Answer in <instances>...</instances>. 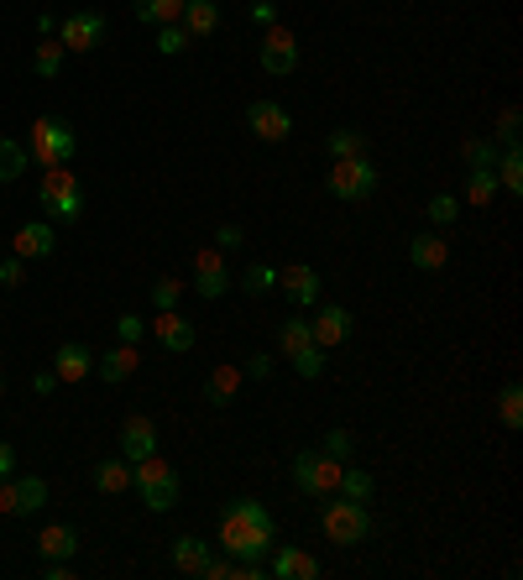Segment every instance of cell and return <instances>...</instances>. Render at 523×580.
<instances>
[{
    "instance_id": "cell-1",
    "label": "cell",
    "mask_w": 523,
    "mask_h": 580,
    "mask_svg": "<svg viewBox=\"0 0 523 580\" xmlns=\"http://www.w3.org/2000/svg\"><path fill=\"white\" fill-rule=\"evenodd\" d=\"M278 544V528H272V513L252 497H236L231 507L220 513V549H231L236 560H262V554Z\"/></svg>"
},
{
    "instance_id": "cell-2",
    "label": "cell",
    "mask_w": 523,
    "mask_h": 580,
    "mask_svg": "<svg viewBox=\"0 0 523 580\" xmlns=\"http://www.w3.org/2000/svg\"><path fill=\"white\" fill-rule=\"evenodd\" d=\"M131 486L142 492V502L152 507V513H173V507H178V476H173L168 460H157V455L136 460V466H131Z\"/></svg>"
},
{
    "instance_id": "cell-3",
    "label": "cell",
    "mask_w": 523,
    "mask_h": 580,
    "mask_svg": "<svg viewBox=\"0 0 523 580\" xmlns=\"http://www.w3.org/2000/svg\"><path fill=\"white\" fill-rule=\"evenodd\" d=\"M37 204L48 210L53 220H79L84 215V189H79V178L68 173V168H48L37 183Z\"/></svg>"
},
{
    "instance_id": "cell-4",
    "label": "cell",
    "mask_w": 523,
    "mask_h": 580,
    "mask_svg": "<svg viewBox=\"0 0 523 580\" xmlns=\"http://www.w3.org/2000/svg\"><path fill=\"white\" fill-rule=\"evenodd\" d=\"M74 126L63 121V115H42V121H32V157L42 162V168H63L68 157H74Z\"/></svg>"
},
{
    "instance_id": "cell-5",
    "label": "cell",
    "mask_w": 523,
    "mask_h": 580,
    "mask_svg": "<svg viewBox=\"0 0 523 580\" xmlns=\"http://www.w3.org/2000/svg\"><path fill=\"white\" fill-rule=\"evenodd\" d=\"M320 528H325V539L330 544H361L372 533V518H367V502H351V497H340V502H325V513H320Z\"/></svg>"
},
{
    "instance_id": "cell-6",
    "label": "cell",
    "mask_w": 523,
    "mask_h": 580,
    "mask_svg": "<svg viewBox=\"0 0 523 580\" xmlns=\"http://www.w3.org/2000/svg\"><path fill=\"white\" fill-rule=\"evenodd\" d=\"M293 481L309 497H330L340 486V460H330L325 450H304V455H293Z\"/></svg>"
},
{
    "instance_id": "cell-7",
    "label": "cell",
    "mask_w": 523,
    "mask_h": 580,
    "mask_svg": "<svg viewBox=\"0 0 523 580\" xmlns=\"http://www.w3.org/2000/svg\"><path fill=\"white\" fill-rule=\"evenodd\" d=\"M330 194L335 199H372L377 194V168L367 157H340L335 168H330Z\"/></svg>"
},
{
    "instance_id": "cell-8",
    "label": "cell",
    "mask_w": 523,
    "mask_h": 580,
    "mask_svg": "<svg viewBox=\"0 0 523 580\" xmlns=\"http://www.w3.org/2000/svg\"><path fill=\"white\" fill-rule=\"evenodd\" d=\"M58 42L68 53H89L105 42V16L100 11H74L68 21H58Z\"/></svg>"
},
{
    "instance_id": "cell-9",
    "label": "cell",
    "mask_w": 523,
    "mask_h": 580,
    "mask_svg": "<svg viewBox=\"0 0 523 580\" xmlns=\"http://www.w3.org/2000/svg\"><path fill=\"white\" fill-rule=\"evenodd\" d=\"M262 68H267L272 79L293 74V68H299V37L283 32V27H272V32L262 37Z\"/></svg>"
},
{
    "instance_id": "cell-10",
    "label": "cell",
    "mask_w": 523,
    "mask_h": 580,
    "mask_svg": "<svg viewBox=\"0 0 523 580\" xmlns=\"http://www.w3.org/2000/svg\"><path fill=\"white\" fill-rule=\"evenodd\" d=\"M246 126H252L262 142H288V131H293L288 110L278 100H252V105H246Z\"/></svg>"
},
{
    "instance_id": "cell-11",
    "label": "cell",
    "mask_w": 523,
    "mask_h": 580,
    "mask_svg": "<svg viewBox=\"0 0 523 580\" xmlns=\"http://www.w3.org/2000/svg\"><path fill=\"white\" fill-rule=\"evenodd\" d=\"M147 455H157V424L152 419H142V413H131V419L121 424V460H147Z\"/></svg>"
},
{
    "instance_id": "cell-12",
    "label": "cell",
    "mask_w": 523,
    "mask_h": 580,
    "mask_svg": "<svg viewBox=\"0 0 523 580\" xmlns=\"http://www.w3.org/2000/svg\"><path fill=\"white\" fill-rule=\"evenodd\" d=\"M278 288L293 298V304H320V293H325V283H320V272L314 267H304V262H293V267H283L278 272Z\"/></svg>"
},
{
    "instance_id": "cell-13",
    "label": "cell",
    "mask_w": 523,
    "mask_h": 580,
    "mask_svg": "<svg viewBox=\"0 0 523 580\" xmlns=\"http://www.w3.org/2000/svg\"><path fill=\"white\" fill-rule=\"evenodd\" d=\"M194 288H199V298H225L231 293V272H225L220 251H199L194 257Z\"/></svg>"
},
{
    "instance_id": "cell-14",
    "label": "cell",
    "mask_w": 523,
    "mask_h": 580,
    "mask_svg": "<svg viewBox=\"0 0 523 580\" xmlns=\"http://www.w3.org/2000/svg\"><path fill=\"white\" fill-rule=\"evenodd\" d=\"M267 575H278V580H320V560L314 554H304V549H278L272 554V565H267Z\"/></svg>"
},
{
    "instance_id": "cell-15",
    "label": "cell",
    "mask_w": 523,
    "mask_h": 580,
    "mask_svg": "<svg viewBox=\"0 0 523 580\" xmlns=\"http://www.w3.org/2000/svg\"><path fill=\"white\" fill-rule=\"evenodd\" d=\"M152 335H157L163 351L178 356V351H189V345H194V324L178 314V309H163V314H157V324H152Z\"/></svg>"
},
{
    "instance_id": "cell-16",
    "label": "cell",
    "mask_w": 523,
    "mask_h": 580,
    "mask_svg": "<svg viewBox=\"0 0 523 580\" xmlns=\"http://www.w3.org/2000/svg\"><path fill=\"white\" fill-rule=\"evenodd\" d=\"M309 330H314V345H325V351H330V345L351 340V314L340 304H320V314H314Z\"/></svg>"
},
{
    "instance_id": "cell-17",
    "label": "cell",
    "mask_w": 523,
    "mask_h": 580,
    "mask_svg": "<svg viewBox=\"0 0 523 580\" xmlns=\"http://www.w3.org/2000/svg\"><path fill=\"white\" fill-rule=\"evenodd\" d=\"M16 257L21 262H42V257H53V225L48 220H27L16 230Z\"/></svg>"
},
{
    "instance_id": "cell-18",
    "label": "cell",
    "mask_w": 523,
    "mask_h": 580,
    "mask_svg": "<svg viewBox=\"0 0 523 580\" xmlns=\"http://www.w3.org/2000/svg\"><path fill=\"white\" fill-rule=\"evenodd\" d=\"M53 371H58V382H84L89 371H95V356H89V345L63 340L58 356H53Z\"/></svg>"
},
{
    "instance_id": "cell-19",
    "label": "cell",
    "mask_w": 523,
    "mask_h": 580,
    "mask_svg": "<svg viewBox=\"0 0 523 580\" xmlns=\"http://www.w3.org/2000/svg\"><path fill=\"white\" fill-rule=\"evenodd\" d=\"M74 549H79V533L68 523H48L37 533V554H42V560H74Z\"/></svg>"
},
{
    "instance_id": "cell-20",
    "label": "cell",
    "mask_w": 523,
    "mask_h": 580,
    "mask_svg": "<svg viewBox=\"0 0 523 580\" xmlns=\"http://www.w3.org/2000/svg\"><path fill=\"white\" fill-rule=\"evenodd\" d=\"M408 262H414L419 272H440L450 262V246L440 236H414V241H408Z\"/></svg>"
},
{
    "instance_id": "cell-21",
    "label": "cell",
    "mask_w": 523,
    "mask_h": 580,
    "mask_svg": "<svg viewBox=\"0 0 523 580\" xmlns=\"http://www.w3.org/2000/svg\"><path fill=\"white\" fill-rule=\"evenodd\" d=\"M204 565H210V544L194 539V533L173 539V570H184V575H204Z\"/></svg>"
},
{
    "instance_id": "cell-22",
    "label": "cell",
    "mask_w": 523,
    "mask_h": 580,
    "mask_svg": "<svg viewBox=\"0 0 523 580\" xmlns=\"http://www.w3.org/2000/svg\"><path fill=\"white\" fill-rule=\"evenodd\" d=\"M241 392V366H215L210 382H204V403L210 408H225Z\"/></svg>"
},
{
    "instance_id": "cell-23",
    "label": "cell",
    "mask_w": 523,
    "mask_h": 580,
    "mask_svg": "<svg viewBox=\"0 0 523 580\" xmlns=\"http://www.w3.org/2000/svg\"><path fill=\"white\" fill-rule=\"evenodd\" d=\"M178 16H184L189 37H210L220 27V6H215V0H184V11H178Z\"/></svg>"
},
{
    "instance_id": "cell-24",
    "label": "cell",
    "mask_w": 523,
    "mask_h": 580,
    "mask_svg": "<svg viewBox=\"0 0 523 580\" xmlns=\"http://www.w3.org/2000/svg\"><path fill=\"white\" fill-rule=\"evenodd\" d=\"M95 371H100V377H105L110 387H116V382H126L131 371H136V345H110V351L95 361Z\"/></svg>"
},
{
    "instance_id": "cell-25",
    "label": "cell",
    "mask_w": 523,
    "mask_h": 580,
    "mask_svg": "<svg viewBox=\"0 0 523 580\" xmlns=\"http://www.w3.org/2000/svg\"><path fill=\"white\" fill-rule=\"evenodd\" d=\"M11 492H16V513H37V507H48V481H42V476L11 481Z\"/></svg>"
},
{
    "instance_id": "cell-26",
    "label": "cell",
    "mask_w": 523,
    "mask_h": 580,
    "mask_svg": "<svg viewBox=\"0 0 523 580\" xmlns=\"http://www.w3.org/2000/svg\"><path fill=\"white\" fill-rule=\"evenodd\" d=\"M95 486H100L105 497H121L126 486H131V466H126V460H100V466H95Z\"/></svg>"
},
{
    "instance_id": "cell-27",
    "label": "cell",
    "mask_w": 523,
    "mask_h": 580,
    "mask_svg": "<svg viewBox=\"0 0 523 580\" xmlns=\"http://www.w3.org/2000/svg\"><path fill=\"white\" fill-rule=\"evenodd\" d=\"M136 21H147V27H163V21H173L178 11H184V0H131Z\"/></svg>"
},
{
    "instance_id": "cell-28",
    "label": "cell",
    "mask_w": 523,
    "mask_h": 580,
    "mask_svg": "<svg viewBox=\"0 0 523 580\" xmlns=\"http://www.w3.org/2000/svg\"><path fill=\"white\" fill-rule=\"evenodd\" d=\"M21 173H27V147L0 136V183H16Z\"/></svg>"
},
{
    "instance_id": "cell-29",
    "label": "cell",
    "mask_w": 523,
    "mask_h": 580,
    "mask_svg": "<svg viewBox=\"0 0 523 580\" xmlns=\"http://www.w3.org/2000/svg\"><path fill=\"white\" fill-rule=\"evenodd\" d=\"M497 189L523 194V157H518V147H508L503 157H497Z\"/></svg>"
},
{
    "instance_id": "cell-30",
    "label": "cell",
    "mask_w": 523,
    "mask_h": 580,
    "mask_svg": "<svg viewBox=\"0 0 523 580\" xmlns=\"http://www.w3.org/2000/svg\"><path fill=\"white\" fill-rule=\"evenodd\" d=\"M466 194H471V204H492L497 199V168H471Z\"/></svg>"
},
{
    "instance_id": "cell-31",
    "label": "cell",
    "mask_w": 523,
    "mask_h": 580,
    "mask_svg": "<svg viewBox=\"0 0 523 580\" xmlns=\"http://www.w3.org/2000/svg\"><path fill=\"white\" fill-rule=\"evenodd\" d=\"M340 497H351V502H372V476L367 471H346L340 466V486H335Z\"/></svg>"
},
{
    "instance_id": "cell-32",
    "label": "cell",
    "mask_w": 523,
    "mask_h": 580,
    "mask_svg": "<svg viewBox=\"0 0 523 580\" xmlns=\"http://www.w3.org/2000/svg\"><path fill=\"white\" fill-rule=\"evenodd\" d=\"M63 53H68L63 42H37V53H32V68H37L42 79H53L58 68H63Z\"/></svg>"
},
{
    "instance_id": "cell-33",
    "label": "cell",
    "mask_w": 523,
    "mask_h": 580,
    "mask_svg": "<svg viewBox=\"0 0 523 580\" xmlns=\"http://www.w3.org/2000/svg\"><path fill=\"white\" fill-rule=\"evenodd\" d=\"M330 157L340 162V157H367V136L361 131H335L330 136Z\"/></svg>"
},
{
    "instance_id": "cell-34",
    "label": "cell",
    "mask_w": 523,
    "mask_h": 580,
    "mask_svg": "<svg viewBox=\"0 0 523 580\" xmlns=\"http://www.w3.org/2000/svg\"><path fill=\"white\" fill-rule=\"evenodd\" d=\"M267 288H278V267L257 262V267L241 272V293H267Z\"/></svg>"
},
{
    "instance_id": "cell-35",
    "label": "cell",
    "mask_w": 523,
    "mask_h": 580,
    "mask_svg": "<svg viewBox=\"0 0 523 580\" xmlns=\"http://www.w3.org/2000/svg\"><path fill=\"white\" fill-rule=\"evenodd\" d=\"M497 413H503V424H508V429L523 424V387H518V382L503 387V398H497Z\"/></svg>"
},
{
    "instance_id": "cell-36",
    "label": "cell",
    "mask_w": 523,
    "mask_h": 580,
    "mask_svg": "<svg viewBox=\"0 0 523 580\" xmlns=\"http://www.w3.org/2000/svg\"><path fill=\"white\" fill-rule=\"evenodd\" d=\"M184 48H189V32L173 27V21H163V27H157V53H163V58H178Z\"/></svg>"
},
{
    "instance_id": "cell-37",
    "label": "cell",
    "mask_w": 523,
    "mask_h": 580,
    "mask_svg": "<svg viewBox=\"0 0 523 580\" xmlns=\"http://www.w3.org/2000/svg\"><path fill=\"white\" fill-rule=\"evenodd\" d=\"M293 366H299V377H320L325 371V345H299V351H293Z\"/></svg>"
},
{
    "instance_id": "cell-38",
    "label": "cell",
    "mask_w": 523,
    "mask_h": 580,
    "mask_svg": "<svg viewBox=\"0 0 523 580\" xmlns=\"http://www.w3.org/2000/svg\"><path fill=\"white\" fill-rule=\"evenodd\" d=\"M278 335H283V356H293L299 345H309V340H314V330H309L304 319H283V330H278Z\"/></svg>"
},
{
    "instance_id": "cell-39",
    "label": "cell",
    "mask_w": 523,
    "mask_h": 580,
    "mask_svg": "<svg viewBox=\"0 0 523 580\" xmlns=\"http://www.w3.org/2000/svg\"><path fill=\"white\" fill-rule=\"evenodd\" d=\"M456 215H461L456 194H435V199H429V220H435V225H456Z\"/></svg>"
},
{
    "instance_id": "cell-40",
    "label": "cell",
    "mask_w": 523,
    "mask_h": 580,
    "mask_svg": "<svg viewBox=\"0 0 523 580\" xmlns=\"http://www.w3.org/2000/svg\"><path fill=\"white\" fill-rule=\"evenodd\" d=\"M497 157L503 152H497L492 142H466V168H497Z\"/></svg>"
},
{
    "instance_id": "cell-41",
    "label": "cell",
    "mask_w": 523,
    "mask_h": 580,
    "mask_svg": "<svg viewBox=\"0 0 523 580\" xmlns=\"http://www.w3.org/2000/svg\"><path fill=\"white\" fill-rule=\"evenodd\" d=\"M152 304H157V314L178 309V283H173V277H157V283H152Z\"/></svg>"
},
{
    "instance_id": "cell-42",
    "label": "cell",
    "mask_w": 523,
    "mask_h": 580,
    "mask_svg": "<svg viewBox=\"0 0 523 580\" xmlns=\"http://www.w3.org/2000/svg\"><path fill=\"white\" fill-rule=\"evenodd\" d=\"M351 450H356V439H351L346 429H330V434H325V455H330V460H346Z\"/></svg>"
},
{
    "instance_id": "cell-43",
    "label": "cell",
    "mask_w": 523,
    "mask_h": 580,
    "mask_svg": "<svg viewBox=\"0 0 523 580\" xmlns=\"http://www.w3.org/2000/svg\"><path fill=\"white\" fill-rule=\"evenodd\" d=\"M142 335H147V324L136 319V314H121V324H116V340H121V345H136Z\"/></svg>"
},
{
    "instance_id": "cell-44",
    "label": "cell",
    "mask_w": 523,
    "mask_h": 580,
    "mask_svg": "<svg viewBox=\"0 0 523 580\" xmlns=\"http://www.w3.org/2000/svg\"><path fill=\"white\" fill-rule=\"evenodd\" d=\"M497 142H503V147H518V110H508L503 121H497Z\"/></svg>"
},
{
    "instance_id": "cell-45",
    "label": "cell",
    "mask_w": 523,
    "mask_h": 580,
    "mask_svg": "<svg viewBox=\"0 0 523 580\" xmlns=\"http://www.w3.org/2000/svg\"><path fill=\"white\" fill-rule=\"evenodd\" d=\"M21 283V257H6L0 262V288H16Z\"/></svg>"
},
{
    "instance_id": "cell-46",
    "label": "cell",
    "mask_w": 523,
    "mask_h": 580,
    "mask_svg": "<svg viewBox=\"0 0 523 580\" xmlns=\"http://www.w3.org/2000/svg\"><path fill=\"white\" fill-rule=\"evenodd\" d=\"M267 371H272V356H252V361H246V377H252V382H267Z\"/></svg>"
},
{
    "instance_id": "cell-47",
    "label": "cell",
    "mask_w": 523,
    "mask_h": 580,
    "mask_svg": "<svg viewBox=\"0 0 523 580\" xmlns=\"http://www.w3.org/2000/svg\"><path fill=\"white\" fill-rule=\"evenodd\" d=\"M215 241H220L225 251H236V246H241L246 236H241V225H220V236H215Z\"/></svg>"
},
{
    "instance_id": "cell-48",
    "label": "cell",
    "mask_w": 523,
    "mask_h": 580,
    "mask_svg": "<svg viewBox=\"0 0 523 580\" xmlns=\"http://www.w3.org/2000/svg\"><path fill=\"white\" fill-rule=\"evenodd\" d=\"M11 471H16V450L6 445V439H0V481H6Z\"/></svg>"
},
{
    "instance_id": "cell-49",
    "label": "cell",
    "mask_w": 523,
    "mask_h": 580,
    "mask_svg": "<svg viewBox=\"0 0 523 580\" xmlns=\"http://www.w3.org/2000/svg\"><path fill=\"white\" fill-rule=\"evenodd\" d=\"M32 387L42 392V398H48V392L58 387V371H37V377H32Z\"/></svg>"
},
{
    "instance_id": "cell-50",
    "label": "cell",
    "mask_w": 523,
    "mask_h": 580,
    "mask_svg": "<svg viewBox=\"0 0 523 580\" xmlns=\"http://www.w3.org/2000/svg\"><path fill=\"white\" fill-rule=\"evenodd\" d=\"M0 513H16V492H11L6 481H0Z\"/></svg>"
},
{
    "instance_id": "cell-51",
    "label": "cell",
    "mask_w": 523,
    "mask_h": 580,
    "mask_svg": "<svg viewBox=\"0 0 523 580\" xmlns=\"http://www.w3.org/2000/svg\"><path fill=\"white\" fill-rule=\"evenodd\" d=\"M37 32H42V37H53V32H58V16L42 11V16H37Z\"/></svg>"
},
{
    "instance_id": "cell-52",
    "label": "cell",
    "mask_w": 523,
    "mask_h": 580,
    "mask_svg": "<svg viewBox=\"0 0 523 580\" xmlns=\"http://www.w3.org/2000/svg\"><path fill=\"white\" fill-rule=\"evenodd\" d=\"M252 16H257V21H272L278 11H272V0H257V6H252Z\"/></svg>"
},
{
    "instance_id": "cell-53",
    "label": "cell",
    "mask_w": 523,
    "mask_h": 580,
    "mask_svg": "<svg viewBox=\"0 0 523 580\" xmlns=\"http://www.w3.org/2000/svg\"><path fill=\"white\" fill-rule=\"evenodd\" d=\"M0 392H6V377H0Z\"/></svg>"
}]
</instances>
